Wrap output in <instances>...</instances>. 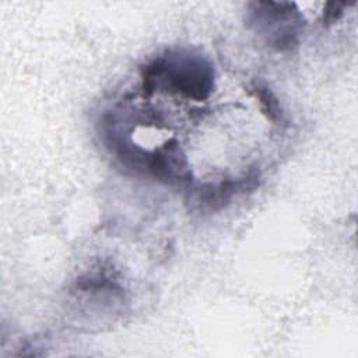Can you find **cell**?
<instances>
[{"mask_svg":"<svg viewBox=\"0 0 358 358\" xmlns=\"http://www.w3.org/2000/svg\"><path fill=\"white\" fill-rule=\"evenodd\" d=\"M141 81L145 95L157 88H165L189 99L204 101L214 88V69L200 55L166 53L141 67Z\"/></svg>","mask_w":358,"mask_h":358,"instance_id":"1","label":"cell"},{"mask_svg":"<svg viewBox=\"0 0 358 358\" xmlns=\"http://www.w3.org/2000/svg\"><path fill=\"white\" fill-rule=\"evenodd\" d=\"M253 94L256 95V98L259 99L260 108L263 110V113L266 115L267 119L273 120V122H278L281 120V109L278 106V102L275 99V96L273 95V92L263 84H253Z\"/></svg>","mask_w":358,"mask_h":358,"instance_id":"2","label":"cell"},{"mask_svg":"<svg viewBox=\"0 0 358 358\" xmlns=\"http://www.w3.org/2000/svg\"><path fill=\"white\" fill-rule=\"evenodd\" d=\"M345 6V3H327L323 10V25L327 27L340 20Z\"/></svg>","mask_w":358,"mask_h":358,"instance_id":"3","label":"cell"}]
</instances>
